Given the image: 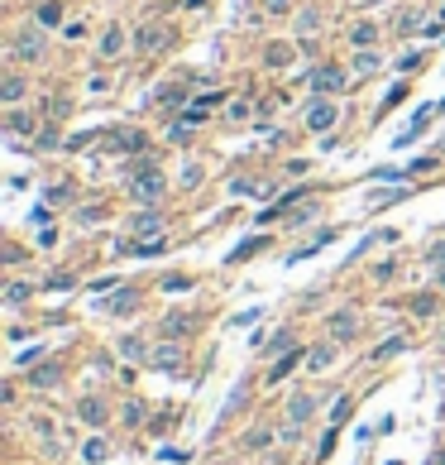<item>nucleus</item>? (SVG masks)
Instances as JSON below:
<instances>
[{
  "label": "nucleus",
  "instance_id": "1",
  "mask_svg": "<svg viewBox=\"0 0 445 465\" xmlns=\"http://www.w3.org/2000/svg\"><path fill=\"white\" fill-rule=\"evenodd\" d=\"M130 192H134V202H158L163 197V173H158V164H139L134 168V178H130Z\"/></svg>",
  "mask_w": 445,
  "mask_h": 465
},
{
  "label": "nucleus",
  "instance_id": "2",
  "mask_svg": "<svg viewBox=\"0 0 445 465\" xmlns=\"http://www.w3.org/2000/svg\"><path fill=\"white\" fill-rule=\"evenodd\" d=\"M340 120V110H336V101H307V130H316V135H326L331 125Z\"/></svg>",
  "mask_w": 445,
  "mask_h": 465
},
{
  "label": "nucleus",
  "instance_id": "3",
  "mask_svg": "<svg viewBox=\"0 0 445 465\" xmlns=\"http://www.w3.org/2000/svg\"><path fill=\"white\" fill-rule=\"evenodd\" d=\"M168 39H173V34H168L163 25H144L139 34H134V48H139V53H163Z\"/></svg>",
  "mask_w": 445,
  "mask_h": 465
},
{
  "label": "nucleus",
  "instance_id": "4",
  "mask_svg": "<svg viewBox=\"0 0 445 465\" xmlns=\"http://www.w3.org/2000/svg\"><path fill=\"white\" fill-rule=\"evenodd\" d=\"M77 417L86 427H105V422H110V408H105L101 398H77Z\"/></svg>",
  "mask_w": 445,
  "mask_h": 465
},
{
  "label": "nucleus",
  "instance_id": "5",
  "mask_svg": "<svg viewBox=\"0 0 445 465\" xmlns=\"http://www.w3.org/2000/svg\"><path fill=\"white\" fill-rule=\"evenodd\" d=\"M149 365H154V369H182V346H178V341H163L154 355H149Z\"/></svg>",
  "mask_w": 445,
  "mask_h": 465
},
{
  "label": "nucleus",
  "instance_id": "6",
  "mask_svg": "<svg viewBox=\"0 0 445 465\" xmlns=\"http://www.w3.org/2000/svg\"><path fill=\"white\" fill-rule=\"evenodd\" d=\"M312 412H316V398H312V393H292V398H288V427H302Z\"/></svg>",
  "mask_w": 445,
  "mask_h": 465
},
{
  "label": "nucleus",
  "instance_id": "7",
  "mask_svg": "<svg viewBox=\"0 0 445 465\" xmlns=\"http://www.w3.org/2000/svg\"><path fill=\"white\" fill-rule=\"evenodd\" d=\"M192 331H197V317H192V312H173V317H163V336H168V341L192 336Z\"/></svg>",
  "mask_w": 445,
  "mask_h": 465
},
{
  "label": "nucleus",
  "instance_id": "8",
  "mask_svg": "<svg viewBox=\"0 0 445 465\" xmlns=\"http://www.w3.org/2000/svg\"><path fill=\"white\" fill-rule=\"evenodd\" d=\"M350 336H359V317L345 307V312H336V317H331V341H350Z\"/></svg>",
  "mask_w": 445,
  "mask_h": 465
},
{
  "label": "nucleus",
  "instance_id": "9",
  "mask_svg": "<svg viewBox=\"0 0 445 465\" xmlns=\"http://www.w3.org/2000/svg\"><path fill=\"white\" fill-rule=\"evenodd\" d=\"M101 307L110 312V317H130L134 307H139V293H134V288H120V293H115V298H105Z\"/></svg>",
  "mask_w": 445,
  "mask_h": 465
},
{
  "label": "nucleus",
  "instance_id": "10",
  "mask_svg": "<svg viewBox=\"0 0 445 465\" xmlns=\"http://www.w3.org/2000/svg\"><path fill=\"white\" fill-rule=\"evenodd\" d=\"M336 355H340V341H321L312 355H307V369H331Z\"/></svg>",
  "mask_w": 445,
  "mask_h": 465
},
{
  "label": "nucleus",
  "instance_id": "11",
  "mask_svg": "<svg viewBox=\"0 0 445 465\" xmlns=\"http://www.w3.org/2000/svg\"><path fill=\"white\" fill-rule=\"evenodd\" d=\"M125 44H130V39H125V29L110 25V29L101 34V58H120V53H125Z\"/></svg>",
  "mask_w": 445,
  "mask_h": 465
},
{
  "label": "nucleus",
  "instance_id": "12",
  "mask_svg": "<svg viewBox=\"0 0 445 465\" xmlns=\"http://www.w3.org/2000/svg\"><path fill=\"white\" fill-rule=\"evenodd\" d=\"M144 149V135L139 130H120V135H110V154H139Z\"/></svg>",
  "mask_w": 445,
  "mask_h": 465
},
{
  "label": "nucleus",
  "instance_id": "13",
  "mask_svg": "<svg viewBox=\"0 0 445 465\" xmlns=\"http://www.w3.org/2000/svg\"><path fill=\"white\" fill-rule=\"evenodd\" d=\"M15 58H25V63L44 58V39H39V34H20V39H15Z\"/></svg>",
  "mask_w": 445,
  "mask_h": 465
},
{
  "label": "nucleus",
  "instance_id": "14",
  "mask_svg": "<svg viewBox=\"0 0 445 465\" xmlns=\"http://www.w3.org/2000/svg\"><path fill=\"white\" fill-rule=\"evenodd\" d=\"M307 82L316 86V91H340L345 86V72H336V67H321V72H312Z\"/></svg>",
  "mask_w": 445,
  "mask_h": 465
},
{
  "label": "nucleus",
  "instance_id": "15",
  "mask_svg": "<svg viewBox=\"0 0 445 465\" xmlns=\"http://www.w3.org/2000/svg\"><path fill=\"white\" fill-rule=\"evenodd\" d=\"M436 307H441L436 293H417V298H407V312H412V317H436Z\"/></svg>",
  "mask_w": 445,
  "mask_h": 465
},
{
  "label": "nucleus",
  "instance_id": "16",
  "mask_svg": "<svg viewBox=\"0 0 445 465\" xmlns=\"http://www.w3.org/2000/svg\"><path fill=\"white\" fill-rule=\"evenodd\" d=\"M350 44H354V48H373V44H378V25H354L350 29Z\"/></svg>",
  "mask_w": 445,
  "mask_h": 465
},
{
  "label": "nucleus",
  "instance_id": "17",
  "mask_svg": "<svg viewBox=\"0 0 445 465\" xmlns=\"http://www.w3.org/2000/svg\"><path fill=\"white\" fill-rule=\"evenodd\" d=\"M58 379H62V369H58V365H39V369L29 374V384H34V388H53Z\"/></svg>",
  "mask_w": 445,
  "mask_h": 465
},
{
  "label": "nucleus",
  "instance_id": "18",
  "mask_svg": "<svg viewBox=\"0 0 445 465\" xmlns=\"http://www.w3.org/2000/svg\"><path fill=\"white\" fill-rule=\"evenodd\" d=\"M105 456H110V446H105V437H91L86 446H81V461H86V465H101Z\"/></svg>",
  "mask_w": 445,
  "mask_h": 465
},
{
  "label": "nucleus",
  "instance_id": "19",
  "mask_svg": "<svg viewBox=\"0 0 445 465\" xmlns=\"http://www.w3.org/2000/svg\"><path fill=\"white\" fill-rule=\"evenodd\" d=\"M125 360H149V351H144V341L139 336H120V346H115Z\"/></svg>",
  "mask_w": 445,
  "mask_h": 465
},
{
  "label": "nucleus",
  "instance_id": "20",
  "mask_svg": "<svg viewBox=\"0 0 445 465\" xmlns=\"http://www.w3.org/2000/svg\"><path fill=\"white\" fill-rule=\"evenodd\" d=\"M426 125H431V110L421 106V110H417V120H412V125H407V130H402V135H397V144H412V139H417L421 130H426Z\"/></svg>",
  "mask_w": 445,
  "mask_h": 465
},
{
  "label": "nucleus",
  "instance_id": "21",
  "mask_svg": "<svg viewBox=\"0 0 445 465\" xmlns=\"http://www.w3.org/2000/svg\"><path fill=\"white\" fill-rule=\"evenodd\" d=\"M297 360H307V351H288V355H283L278 365H273V374H268V384H278V379H283V374L292 369V365H297Z\"/></svg>",
  "mask_w": 445,
  "mask_h": 465
},
{
  "label": "nucleus",
  "instance_id": "22",
  "mask_svg": "<svg viewBox=\"0 0 445 465\" xmlns=\"http://www.w3.org/2000/svg\"><path fill=\"white\" fill-rule=\"evenodd\" d=\"M402 351H407V341H402V336H388V341L373 351V360H393V355H402Z\"/></svg>",
  "mask_w": 445,
  "mask_h": 465
},
{
  "label": "nucleus",
  "instance_id": "23",
  "mask_svg": "<svg viewBox=\"0 0 445 465\" xmlns=\"http://www.w3.org/2000/svg\"><path fill=\"white\" fill-rule=\"evenodd\" d=\"M263 63H268V67H288V63H292V48H288V44H273V48L263 53Z\"/></svg>",
  "mask_w": 445,
  "mask_h": 465
},
{
  "label": "nucleus",
  "instance_id": "24",
  "mask_svg": "<svg viewBox=\"0 0 445 465\" xmlns=\"http://www.w3.org/2000/svg\"><path fill=\"white\" fill-rule=\"evenodd\" d=\"M134 230H139V235H154V240H158V235H163V221L144 211V216H134Z\"/></svg>",
  "mask_w": 445,
  "mask_h": 465
},
{
  "label": "nucleus",
  "instance_id": "25",
  "mask_svg": "<svg viewBox=\"0 0 445 465\" xmlns=\"http://www.w3.org/2000/svg\"><path fill=\"white\" fill-rule=\"evenodd\" d=\"M144 417H149L144 403H125V408H120V422H125V427H144Z\"/></svg>",
  "mask_w": 445,
  "mask_h": 465
},
{
  "label": "nucleus",
  "instance_id": "26",
  "mask_svg": "<svg viewBox=\"0 0 445 465\" xmlns=\"http://www.w3.org/2000/svg\"><path fill=\"white\" fill-rule=\"evenodd\" d=\"M292 351V331H273L268 336V355H288Z\"/></svg>",
  "mask_w": 445,
  "mask_h": 465
},
{
  "label": "nucleus",
  "instance_id": "27",
  "mask_svg": "<svg viewBox=\"0 0 445 465\" xmlns=\"http://www.w3.org/2000/svg\"><path fill=\"white\" fill-rule=\"evenodd\" d=\"M58 20H62V5L58 0H44L39 5V25H58Z\"/></svg>",
  "mask_w": 445,
  "mask_h": 465
},
{
  "label": "nucleus",
  "instance_id": "28",
  "mask_svg": "<svg viewBox=\"0 0 445 465\" xmlns=\"http://www.w3.org/2000/svg\"><path fill=\"white\" fill-rule=\"evenodd\" d=\"M29 293H34L29 283H10V288H5V307H20V302H25Z\"/></svg>",
  "mask_w": 445,
  "mask_h": 465
},
{
  "label": "nucleus",
  "instance_id": "29",
  "mask_svg": "<svg viewBox=\"0 0 445 465\" xmlns=\"http://www.w3.org/2000/svg\"><path fill=\"white\" fill-rule=\"evenodd\" d=\"M244 446H249V451H259V446H273V432H268V427H254V432L244 437Z\"/></svg>",
  "mask_w": 445,
  "mask_h": 465
},
{
  "label": "nucleus",
  "instance_id": "30",
  "mask_svg": "<svg viewBox=\"0 0 445 465\" xmlns=\"http://www.w3.org/2000/svg\"><path fill=\"white\" fill-rule=\"evenodd\" d=\"M182 91H187V86H182V77H178L173 86H163V91H158V106H173V101H182Z\"/></svg>",
  "mask_w": 445,
  "mask_h": 465
},
{
  "label": "nucleus",
  "instance_id": "31",
  "mask_svg": "<svg viewBox=\"0 0 445 465\" xmlns=\"http://www.w3.org/2000/svg\"><path fill=\"white\" fill-rule=\"evenodd\" d=\"M0 96H5V101L15 106V101L25 96V82H20V77H5V86H0Z\"/></svg>",
  "mask_w": 445,
  "mask_h": 465
},
{
  "label": "nucleus",
  "instance_id": "32",
  "mask_svg": "<svg viewBox=\"0 0 445 465\" xmlns=\"http://www.w3.org/2000/svg\"><path fill=\"white\" fill-rule=\"evenodd\" d=\"M5 130H10V135H29V115L10 110V115H5Z\"/></svg>",
  "mask_w": 445,
  "mask_h": 465
},
{
  "label": "nucleus",
  "instance_id": "33",
  "mask_svg": "<svg viewBox=\"0 0 445 465\" xmlns=\"http://www.w3.org/2000/svg\"><path fill=\"white\" fill-rule=\"evenodd\" d=\"M254 249H263V235H254V240H244V245H239L235 254H230V264H239V259H249Z\"/></svg>",
  "mask_w": 445,
  "mask_h": 465
},
{
  "label": "nucleus",
  "instance_id": "34",
  "mask_svg": "<svg viewBox=\"0 0 445 465\" xmlns=\"http://www.w3.org/2000/svg\"><path fill=\"white\" fill-rule=\"evenodd\" d=\"M393 202H407V188H383L378 192V207H393Z\"/></svg>",
  "mask_w": 445,
  "mask_h": 465
},
{
  "label": "nucleus",
  "instance_id": "35",
  "mask_svg": "<svg viewBox=\"0 0 445 465\" xmlns=\"http://www.w3.org/2000/svg\"><path fill=\"white\" fill-rule=\"evenodd\" d=\"M163 288H168V293H187L192 278H187V274H168V278H163Z\"/></svg>",
  "mask_w": 445,
  "mask_h": 465
},
{
  "label": "nucleus",
  "instance_id": "36",
  "mask_svg": "<svg viewBox=\"0 0 445 465\" xmlns=\"http://www.w3.org/2000/svg\"><path fill=\"white\" fill-rule=\"evenodd\" d=\"M297 29H302V34H307V29H321V15H316V10H302V15H297Z\"/></svg>",
  "mask_w": 445,
  "mask_h": 465
},
{
  "label": "nucleus",
  "instance_id": "37",
  "mask_svg": "<svg viewBox=\"0 0 445 465\" xmlns=\"http://www.w3.org/2000/svg\"><path fill=\"white\" fill-rule=\"evenodd\" d=\"M373 67H378V53H368V48H364V53L354 58V72H373Z\"/></svg>",
  "mask_w": 445,
  "mask_h": 465
},
{
  "label": "nucleus",
  "instance_id": "38",
  "mask_svg": "<svg viewBox=\"0 0 445 465\" xmlns=\"http://www.w3.org/2000/svg\"><path fill=\"white\" fill-rule=\"evenodd\" d=\"M393 274H397V264H393V259H383V264H373V278H378V283H388Z\"/></svg>",
  "mask_w": 445,
  "mask_h": 465
},
{
  "label": "nucleus",
  "instance_id": "39",
  "mask_svg": "<svg viewBox=\"0 0 445 465\" xmlns=\"http://www.w3.org/2000/svg\"><path fill=\"white\" fill-rule=\"evenodd\" d=\"M268 15H292V0H263Z\"/></svg>",
  "mask_w": 445,
  "mask_h": 465
},
{
  "label": "nucleus",
  "instance_id": "40",
  "mask_svg": "<svg viewBox=\"0 0 445 465\" xmlns=\"http://www.w3.org/2000/svg\"><path fill=\"white\" fill-rule=\"evenodd\" d=\"M182 183H187V188H197V183H201V168L187 164V168H182Z\"/></svg>",
  "mask_w": 445,
  "mask_h": 465
},
{
  "label": "nucleus",
  "instance_id": "41",
  "mask_svg": "<svg viewBox=\"0 0 445 465\" xmlns=\"http://www.w3.org/2000/svg\"><path fill=\"white\" fill-rule=\"evenodd\" d=\"M230 192H235V197H244V192H254V183H249V178H235V183H230Z\"/></svg>",
  "mask_w": 445,
  "mask_h": 465
},
{
  "label": "nucleus",
  "instance_id": "42",
  "mask_svg": "<svg viewBox=\"0 0 445 465\" xmlns=\"http://www.w3.org/2000/svg\"><path fill=\"white\" fill-rule=\"evenodd\" d=\"M426 259H431V264H441V259H445V240H441V245H431V249H426Z\"/></svg>",
  "mask_w": 445,
  "mask_h": 465
},
{
  "label": "nucleus",
  "instance_id": "43",
  "mask_svg": "<svg viewBox=\"0 0 445 465\" xmlns=\"http://www.w3.org/2000/svg\"><path fill=\"white\" fill-rule=\"evenodd\" d=\"M436 288H445V269H441V278H436Z\"/></svg>",
  "mask_w": 445,
  "mask_h": 465
},
{
  "label": "nucleus",
  "instance_id": "44",
  "mask_svg": "<svg viewBox=\"0 0 445 465\" xmlns=\"http://www.w3.org/2000/svg\"><path fill=\"white\" fill-rule=\"evenodd\" d=\"M436 465H445V451H441V456H436Z\"/></svg>",
  "mask_w": 445,
  "mask_h": 465
},
{
  "label": "nucleus",
  "instance_id": "45",
  "mask_svg": "<svg viewBox=\"0 0 445 465\" xmlns=\"http://www.w3.org/2000/svg\"><path fill=\"white\" fill-rule=\"evenodd\" d=\"M187 5H206V0H187Z\"/></svg>",
  "mask_w": 445,
  "mask_h": 465
}]
</instances>
